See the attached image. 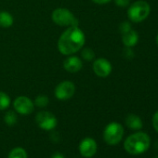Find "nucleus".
<instances>
[{"mask_svg": "<svg viewBox=\"0 0 158 158\" xmlns=\"http://www.w3.org/2000/svg\"><path fill=\"white\" fill-rule=\"evenodd\" d=\"M86 42L84 32L78 26L68 27L58 40V49L63 55H73L81 50Z\"/></svg>", "mask_w": 158, "mask_h": 158, "instance_id": "f257e3e1", "label": "nucleus"}, {"mask_svg": "<svg viewBox=\"0 0 158 158\" xmlns=\"http://www.w3.org/2000/svg\"><path fill=\"white\" fill-rule=\"evenodd\" d=\"M151 139L146 133L137 132L126 139L124 142V147L128 153L138 155L146 152L149 149Z\"/></svg>", "mask_w": 158, "mask_h": 158, "instance_id": "f03ea898", "label": "nucleus"}, {"mask_svg": "<svg viewBox=\"0 0 158 158\" xmlns=\"http://www.w3.org/2000/svg\"><path fill=\"white\" fill-rule=\"evenodd\" d=\"M151 12L150 5L144 0H139L130 5L127 10V17L132 23H141Z\"/></svg>", "mask_w": 158, "mask_h": 158, "instance_id": "7ed1b4c3", "label": "nucleus"}, {"mask_svg": "<svg viewBox=\"0 0 158 158\" xmlns=\"http://www.w3.org/2000/svg\"><path fill=\"white\" fill-rule=\"evenodd\" d=\"M51 19L59 26H78V20L69 10L64 8H58L53 10Z\"/></svg>", "mask_w": 158, "mask_h": 158, "instance_id": "20e7f679", "label": "nucleus"}, {"mask_svg": "<svg viewBox=\"0 0 158 158\" xmlns=\"http://www.w3.org/2000/svg\"><path fill=\"white\" fill-rule=\"evenodd\" d=\"M124 136V127L117 122L108 124L103 131V139L109 145L118 144Z\"/></svg>", "mask_w": 158, "mask_h": 158, "instance_id": "39448f33", "label": "nucleus"}, {"mask_svg": "<svg viewBox=\"0 0 158 158\" xmlns=\"http://www.w3.org/2000/svg\"><path fill=\"white\" fill-rule=\"evenodd\" d=\"M35 122L37 126L46 131L53 130L58 124V120L56 116L48 111H41L35 115Z\"/></svg>", "mask_w": 158, "mask_h": 158, "instance_id": "423d86ee", "label": "nucleus"}, {"mask_svg": "<svg viewBox=\"0 0 158 158\" xmlns=\"http://www.w3.org/2000/svg\"><path fill=\"white\" fill-rule=\"evenodd\" d=\"M75 93V86L72 81L64 80L58 84L55 89L54 94L59 101L70 100Z\"/></svg>", "mask_w": 158, "mask_h": 158, "instance_id": "0eeeda50", "label": "nucleus"}, {"mask_svg": "<svg viewBox=\"0 0 158 158\" xmlns=\"http://www.w3.org/2000/svg\"><path fill=\"white\" fill-rule=\"evenodd\" d=\"M13 107L15 111L23 115H28L34 112V102L26 96H19L13 102Z\"/></svg>", "mask_w": 158, "mask_h": 158, "instance_id": "6e6552de", "label": "nucleus"}, {"mask_svg": "<svg viewBox=\"0 0 158 158\" xmlns=\"http://www.w3.org/2000/svg\"><path fill=\"white\" fill-rule=\"evenodd\" d=\"M92 68L95 74L102 78H105L109 76L113 70L111 62L105 58H99L94 60Z\"/></svg>", "mask_w": 158, "mask_h": 158, "instance_id": "1a4fd4ad", "label": "nucleus"}, {"mask_svg": "<svg viewBox=\"0 0 158 158\" xmlns=\"http://www.w3.org/2000/svg\"><path fill=\"white\" fill-rule=\"evenodd\" d=\"M98 151V145L94 139L92 138H85L80 141L79 144V152L81 155L86 158H91L96 154Z\"/></svg>", "mask_w": 158, "mask_h": 158, "instance_id": "9d476101", "label": "nucleus"}, {"mask_svg": "<svg viewBox=\"0 0 158 158\" xmlns=\"http://www.w3.org/2000/svg\"><path fill=\"white\" fill-rule=\"evenodd\" d=\"M82 67L83 61L77 56L70 55V57L65 59L63 61V68L69 73H77L82 69Z\"/></svg>", "mask_w": 158, "mask_h": 158, "instance_id": "9b49d317", "label": "nucleus"}, {"mask_svg": "<svg viewBox=\"0 0 158 158\" xmlns=\"http://www.w3.org/2000/svg\"><path fill=\"white\" fill-rule=\"evenodd\" d=\"M122 42L125 47L132 48L139 42V35L134 30H129L128 32L122 34Z\"/></svg>", "mask_w": 158, "mask_h": 158, "instance_id": "f8f14e48", "label": "nucleus"}, {"mask_svg": "<svg viewBox=\"0 0 158 158\" xmlns=\"http://www.w3.org/2000/svg\"><path fill=\"white\" fill-rule=\"evenodd\" d=\"M126 125L128 128L133 130H139L142 127V121L139 116L134 114H130L126 117Z\"/></svg>", "mask_w": 158, "mask_h": 158, "instance_id": "ddd939ff", "label": "nucleus"}, {"mask_svg": "<svg viewBox=\"0 0 158 158\" xmlns=\"http://www.w3.org/2000/svg\"><path fill=\"white\" fill-rule=\"evenodd\" d=\"M14 23V19L12 15L8 11L0 12V26L3 28H9L12 26Z\"/></svg>", "mask_w": 158, "mask_h": 158, "instance_id": "4468645a", "label": "nucleus"}, {"mask_svg": "<svg viewBox=\"0 0 158 158\" xmlns=\"http://www.w3.org/2000/svg\"><path fill=\"white\" fill-rule=\"evenodd\" d=\"M8 158H28L26 151L22 147H16L10 151Z\"/></svg>", "mask_w": 158, "mask_h": 158, "instance_id": "2eb2a0df", "label": "nucleus"}, {"mask_svg": "<svg viewBox=\"0 0 158 158\" xmlns=\"http://www.w3.org/2000/svg\"><path fill=\"white\" fill-rule=\"evenodd\" d=\"M10 105V96L5 93L0 91V111L6 110Z\"/></svg>", "mask_w": 158, "mask_h": 158, "instance_id": "dca6fc26", "label": "nucleus"}, {"mask_svg": "<svg viewBox=\"0 0 158 158\" xmlns=\"http://www.w3.org/2000/svg\"><path fill=\"white\" fill-rule=\"evenodd\" d=\"M4 121L8 126H14L17 121H18V117L15 112L13 111H9L6 113L5 116H4Z\"/></svg>", "mask_w": 158, "mask_h": 158, "instance_id": "f3484780", "label": "nucleus"}, {"mask_svg": "<svg viewBox=\"0 0 158 158\" xmlns=\"http://www.w3.org/2000/svg\"><path fill=\"white\" fill-rule=\"evenodd\" d=\"M81 57L86 61H92L95 59V52L89 48H85L81 51Z\"/></svg>", "mask_w": 158, "mask_h": 158, "instance_id": "a211bd4d", "label": "nucleus"}, {"mask_svg": "<svg viewBox=\"0 0 158 158\" xmlns=\"http://www.w3.org/2000/svg\"><path fill=\"white\" fill-rule=\"evenodd\" d=\"M48 103H49V100H48V97L46 95H38L34 102V104L39 108H44L48 106Z\"/></svg>", "mask_w": 158, "mask_h": 158, "instance_id": "6ab92c4d", "label": "nucleus"}, {"mask_svg": "<svg viewBox=\"0 0 158 158\" xmlns=\"http://www.w3.org/2000/svg\"><path fill=\"white\" fill-rule=\"evenodd\" d=\"M119 30H120L121 34H125V33L128 32L129 30H131V25L128 22H123L119 26Z\"/></svg>", "mask_w": 158, "mask_h": 158, "instance_id": "aec40b11", "label": "nucleus"}, {"mask_svg": "<svg viewBox=\"0 0 158 158\" xmlns=\"http://www.w3.org/2000/svg\"><path fill=\"white\" fill-rule=\"evenodd\" d=\"M123 55L126 59L127 60H130L134 57V51L132 50V48H127L126 47V48L124 49L123 51Z\"/></svg>", "mask_w": 158, "mask_h": 158, "instance_id": "412c9836", "label": "nucleus"}, {"mask_svg": "<svg viewBox=\"0 0 158 158\" xmlns=\"http://www.w3.org/2000/svg\"><path fill=\"white\" fill-rule=\"evenodd\" d=\"M114 4L120 8H126L129 5L130 0H114Z\"/></svg>", "mask_w": 158, "mask_h": 158, "instance_id": "4be33fe9", "label": "nucleus"}, {"mask_svg": "<svg viewBox=\"0 0 158 158\" xmlns=\"http://www.w3.org/2000/svg\"><path fill=\"white\" fill-rule=\"evenodd\" d=\"M152 126L154 129L158 132V111L152 116Z\"/></svg>", "mask_w": 158, "mask_h": 158, "instance_id": "5701e85b", "label": "nucleus"}, {"mask_svg": "<svg viewBox=\"0 0 158 158\" xmlns=\"http://www.w3.org/2000/svg\"><path fill=\"white\" fill-rule=\"evenodd\" d=\"M92 1L95 3V4H98V5H104V4H108L110 3L112 0H92Z\"/></svg>", "mask_w": 158, "mask_h": 158, "instance_id": "b1692460", "label": "nucleus"}, {"mask_svg": "<svg viewBox=\"0 0 158 158\" xmlns=\"http://www.w3.org/2000/svg\"><path fill=\"white\" fill-rule=\"evenodd\" d=\"M51 158H65V157H64V155L61 152H55V153H53L51 155Z\"/></svg>", "mask_w": 158, "mask_h": 158, "instance_id": "393cba45", "label": "nucleus"}, {"mask_svg": "<svg viewBox=\"0 0 158 158\" xmlns=\"http://www.w3.org/2000/svg\"><path fill=\"white\" fill-rule=\"evenodd\" d=\"M156 44H157V47H158V34L156 35Z\"/></svg>", "mask_w": 158, "mask_h": 158, "instance_id": "a878e982", "label": "nucleus"}, {"mask_svg": "<svg viewBox=\"0 0 158 158\" xmlns=\"http://www.w3.org/2000/svg\"><path fill=\"white\" fill-rule=\"evenodd\" d=\"M154 158H158V155H157V156H155V157H154Z\"/></svg>", "mask_w": 158, "mask_h": 158, "instance_id": "bb28decb", "label": "nucleus"}]
</instances>
